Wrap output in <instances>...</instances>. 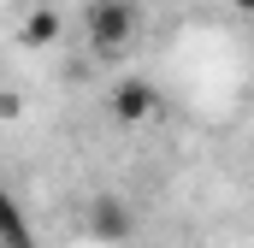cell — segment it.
<instances>
[{"label": "cell", "mask_w": 254, "mask_h": 248, "mask_svg": "<svg viewBox=\"0 0 254 248\" xmlns=\"http://www.w3.org/2000/svg\"><path fill=\"white\" fill-rule=\"evenodd\" d=\"M136 30H142L136 0H89L83 6V36H89L95 60H125L136 48Z\"/></svg>", "instance_id": "6da1fadb"}, {"label": "cell", "mask_w": 254, "mask_h": 248, "mask_svg": "<svg viewBox=\"0 0 254 248\" xmlns=\"http://www.w3.org/2000/svg\"><path fill=\"white\" fill-rule=\"evenodd\" d=\"M107 113H113V124H125V130H142V124L160 113V89L148 77H119L113 95H107Z\"/></svg>", "instance_id": "7a4b0ae2"}, {"label": "cell", "mask_w": 254, "mask_h": 248, "mask_svg": "<svg viewBox=\"0 0 254 248\" xmlns=\"http://www.w3.org/2000/svg\"><path fill=\"white\" fill-rule=\"evenodd\" d=\"M60 30H65V18L54 6H30V12L18 18V42H24V48H54Z\"/></svg>", "instance_id": "3957f363"}, {"label": "cell", "mask_w": 254, "mask_h": 248, "mask_svg": "<svg viewBox=\"0 0 254 248\" xmlns=\"http://www.w3.org/2000/svg\"><path fill=\"white\" fill-rule=\"evenodd\" d=\"M18 113H24V101L18 95H0V119H18Z\"/></svg>", "instance_id": "5b68a950"}, {"label": "cell", "mask_w": 254, "mask_h": 248, "mask_svg": "<svg viewBox=\"0 0 254 248\" xmlns=\"http://www.w3.org/2000/svg\"><path fill=\"white\" fill-rule=\"evenodd\" d=\"M89 231H95L101 243H125V237H130V207L113 201V195H101V201L89 207Z\"/></svg>", "instance_id": "277c9868"}]
</instances>
